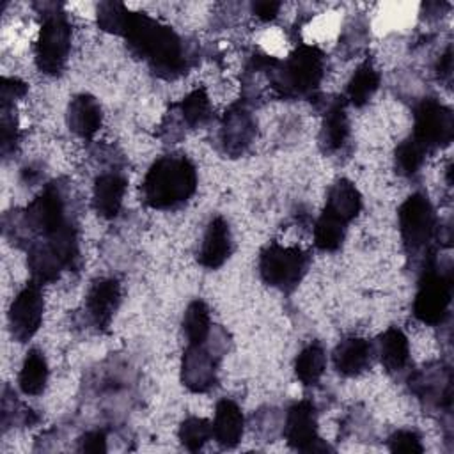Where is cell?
<instances>
[{
	"mask_svg": "<svg viewBox=\"0 0 454 454\" xmlns=\"http://www.w3.org/2000/svg\"><path fill=\"white\" fill-rule=\"evenodd\" d=\"M388 447L392 452H408V454L422 452L420 436L415 431H408V429L395 431L388 438Z\"/></svg>",
	"mask_w": 454,
	"mask_h": 454,
	"instance_id": "1f68e13d",
	"label": "cell"
},
{
	"mask_svg": "<svg viewBox=\"0 0 454 454\" xmlns=\"http://www.w3.org/2000/svg\"><path fill=\"white\" fill-rule=\"evenodd\" d=\"M71 50V27L62 14H51L41 27L35 44V62L41 73L59 74Z\"/></svg>",
	"mask_w": 454,
	"mask_h": 454,
	"instance_id": "5b68a950",
	"label": "cell"
},
{
	"mask_svg": "<svg viewBox=\"0 0 454 454\" xmlns=\"http://www.w3.org/2000/svg\"><path fill=\"white\" fill-rule=\"evenodd\" d=\"M101 117L99 103L89 94L73 98L67 106V126L82 138H90L99 129Z\"/></svg>",
	"mask_w": 454,
	"mask_h": 454,
	"instance_id": "e0dca14e",
	"label": "cell"
},
{
	"mask_svg": "<svg viewBox=\"0 0 454 454\" xmlns=\"http://www.w3.org/2000/svg\"><path fill=\"white\" fill-rule=\"evenodd\" d=\"M232 241H231V231L227 222L222 216H216L209 222L204 241L200 247L199 261L206 268H218L222 266L229 255H231Z\"/></svg>",
	"mask_w": 454,
	"mask_h": 454,
	"instance_id": "9a60e30c",
	"label": "cell"
},
{
	"mask_svg": "<svg viewBox=\"0 0 454 454\" xmlns=\"http://www.w3.org/2000/svg\"><path fill=\"white\" fill-rule=\"evenodd\" d=\"M122 35L129 48L142 59H145L154 71L170 76L183 67V46L177 34L161 25L158 20L144 14L131 12L128 16Z\"/></svg>",
	"mask_w": 454,
	"mask_h": 454,
	"instance_id": "6da1fadb",
	"label": "cell"
},
{
	"mask_svg": "<svg viewBox=\"0 0 454 454\" xmlns=\"http://www.w3.org/2000/svg\"><path fill=\"white\" fill-rule=\"evenodd\" d=\"M129 11L117 2H103L98 7V25L112 34H121L124 32L126 21H128Z\"/></svg>",
	"mask_w": 454,
	"mask_h": 454,
	"instance_id": "4dcf8cb0",
	"label": "cell"
},
{
	"mask_svg": "<svg viewBox=\"0 0 454 454\" xmlns=\"http://www.w3.org/2000/svg\"><path fill=\"white\" fill-rule=\"evenodd\" d=\"M346 225L337 216L323 211L314 223V245L325 252L337 250L344 241Z\"/></svg>",
	"mask_w": 454,
	"mask_h": 454,
	"instance_id": "484cf974",
	"label": "cell"
},
{
	"mask_svg": "<svg viewBox=\"0 0 454 454\" xmlns=\"http://www.w3.org/2000/svg\"><path fill=\"white\" fill-rule=\"evenodd\" d=\"M177 108L183 117V122L192 128L204 124L211 114L209 98L204 89L192 90L186 98H183V101L177 105Z\"/></svg>",
	"mask_w": 454,
	"mask_h": 454,
	"instance_id": "83f0119b",
	"label": "cell"
},
{
	"mask_svg": "<svg viewBox=\"0 0 454 454\" xmlns=\"http://www.w3.org/2000/svg\"><path fill=\"white\" fill-rule=\"evenodd\" d=\"M348 135H349V121H348L344 103L335 101L325 112L323 128H321V145L328 153L339 151L346 144Z\"/></svg>",
	"mask_w": 454,
	"mask_h": 454,
	"instance_id": "7402d4cb",
	"label": "cell"
},
{
	"mask_svg": "<svg viewBox=\"0 0 454 454\" xmlns=\"http://www.w3.org/2000/svg\"><path fill=\"white\" fill-rule=\"evenodd\" d=\"M78 450L82 452H105L106 450V436L103 431H89L80 438Z\"/></svg>",
	"mask_w": 454,
	"mask_h": 454,
	"instance_id": "d6a6232c",
	"label": "cell"
},
{
	"mask_svg": "<svg viewBox=\"0 0 454 454\" xmlns=\"http://www.w3.org/2000/svg\"><path fill=\"white\" fill-rule=\"evenodd\" d=\"M197 188V172L186 156H161L145 174L142 192L151 207L167 209L188 200Z\"/></svg>",
	"mask_w": 454,
	"mask_h": 454,
	"instance_id": "7a4b0ae2",
	"label": "cell"
},
{
	"mask_svg": "<svg viewBox=\"0 0 454 454\" xmlns=\"http://www.w3.org/2000/svg\"><path fill=\"white\" fill-rule=\"evenodd\" d=\"M372 348L362 337H348L340 340L333 351V365L344 376H356L371 364Z\"/></svg>",
	"mask_w": 454,
	"mask_h": 454,
	"instance_id": "ac0fdd59",
	"label": "cell"
},
{
	"mask_svg": "<svg viewBox=\"0 0 454 454\" xmlns=\"http://www.w3.org/2000/svg\"><path fill=\"white\" fill-rule=\"evenodd\" d=\"M27 90V85L16 78H4L2 80V101L4 105H9L11 99H16L23 96Z\"/></svg>",
	"mask_w": 454,
	"mask_h": 454,
	"instance_id": "836d02e7",
	"label": "cell"
},
{
	"mask_svg": "<svg viewBox=\"0 0 454 454\" xmlns=\"http://www.w3.org/2000/svg\"><path fill=\"white\" fill-rule=\"evenodd\" d=\"M273 87L287 98L312 92L325 73V55L317 46L303 44L296 48L289 59L271 69Z\"/></svg>",
	"mask_w": 454,
	"mask_h": 454,
	"instance_id": "3957f363",
	"label": "cell"
},
{
	"mask_svg": "<svg viewBox=\"0 0 454 454\" xmlns=\"http://www.w3.org/2000/svg\"><path fill=\"white\" fill-rule=\"evenodd\" d=\"M307 255L298 247L270 243L259 255V273L268 286L293 289L303 277Z\"/></svg>",
	"mask_w": 454,
	"mask_h": 454,
	"instance_id": "277c9868",
	"label": "cell"
},
{
	"mask_svg": "<svg viewBox=\"0 0 454 454\" xmlns=\"http://www.w3.org/2000/svg\"><path fill=\"white\" fill-rule=\"evenodd\" d=\"M181 380L192 392H206L216 381V364L202 344H190L183 356Z\"/></svg>",
	"mask_w": 454,
	"mask_h": 454,
	"instance_id": "7c38bea8",
	"label": "cell"
},
{
	"mask_svg": "<svg viewBox=\"0 0 454 454\" xmlns=\"http://www.w3.org/2000/svg\"><path fill=\"white\" fill-rule=\"evenodd\" d=\"M450 305V280L436 271H427L419 282L413 314L419 321L436 325L443 321Z\"/></svg>",
	"mask_w": 454,
	"mask_h": 454,
	"instance_id": "ba28073f",
	"label": "cell"
},
{
	"mask_svg": "<svg viewBox=\"0 0 454 454\" xmlns=\"http://www.w3.org/2000/svg\"><path fill=\"white\" fill-rule=\"evenodd\" d=\"M254 122L247 110L232 108L225 114L222 124V144L225 153L232 156H239L254 138Z\"/></svg>",
	"mask_w": 454,
	"mask_h": 454,
	"instance_id": "2e32d148",
	"label": "cell"
},
{
	"mask_svg": "<svg viewBox=\"0 0 454 454\" xmlns=\"http://www.w3.org/2000/svg\"><path fill=\"white\" fill-rule=\"evenodd\" d=\"M48 381V364L41 351L30 349L20 371V388L27 395H37L44 390Z\"/></svg>",
	"mask_w": 454,
	"mask_h": 454,
	"instance_id": "603a6c76",
	"label": "cell"
},
{
	"mask_svg": "<svg viewBox=\"0 0 454 454\" xmlns=\"http://www.w3.org/2000/svg\"><path fill=\"white\" fill-rule=\"evenodd\" d=\"M121 286L114 278L96 280L87 293V312L98 328H106L119 307Z\"/></svg>",
	"mask_w": 454,
	"mask_h": 454,
	"instance_id": "4fadbf2b",
	"label": "cell"
},
{
	"mask_svg": "<svg viewBox=\"0 0 454 454\" xmlns=\"http://www.w3.org/2000/svg\"><path fill=\"white\" fill-rule=\"evenodd\" d=\"M243 413L231 399H222L216 404L213 419V438L223 447H234L243 434Z\"/></svg>",
	"mask_w": 454,
	"mask_h": 454,
	"instance_id": "d6986e66",
	"label": "cell"
},
{
	"mask_svg": "<svg viewBox=\"0 0 454 454\" xmlns=\"http://www.w3.org/2000/svg\"><path fill=\"white\" fill-rule=\"evenodd\" d=\"M44 310V300L41 293V284L32 280L27 284L12 300L9 309V326L16 340H28L41 326Z\"/></svg>",
	"mask_w": 454,
	"mask_h": 454,
	"instance_id": "9c48e42d",
	"label": "cell"
},
{
	"mask_svg": "<svg viewBox=\"0 0 454 454\" xmlns=\"http://www.w3.org/2000/svg\"><path fill=\"white\" fill-rule=\"evenodd\" d=\"M25 222L30 229L39 231L43 236L57 231L67 223L64 216V200L55 188H46L25 209Z\"/></svg>",
	"mask_w": 454,
	"mask_h": 454,
	"instance_id": "8fae6325",
	"label": "cell"
},
{
	"mask_svg": "<svg viewBox=\"0 0 454 454\" xmlns=\"http://www.w3.org/2000/svg\"><path fill=\"white\" fill-rule=\"evenodd\" d=\"M183 328L190 340V344H204L209 330H211V319L209 310L204 301L195 300L188 305L184 317H183Z\"/></svg>",
	"mask_w": 454,
	"mask_h": 454,
	"instance_id": "4316f807",
	"label": "cell"
},
{
	"mask_svg": "<svg viewBox=\"0 0 454 454\" xmlns=\"http://www.w3.org/2000/svg\"><path fill=\"white\" fill-rule=\"evenodd\" d=\"M378 87H380V73L369 60H365L353 73V76L348 83L346 94H348V99L351 105L364 106L372 98V94L378 90Z\"/></svg>",
	"mask_w": 454,
	"mask_h": 454,
	"instance_id": "cb8c5ba5",
	"label": "cell"
},
{
	"mask_svg": "<svg viewBox=\"0 0 454 454\" xmlns=\"http://www.w3.org/2000/svg\"><path fill=\"white\" fill-rule=\"evenodd\" d=\"M284 436L287 443L296 450L314 452L328 449L326 445H319L321 438L317 436L316 410L310 401H298L287 410Z\"/></svg>",
	"mask_w": 454,
	"mask_h": 454,
	"instance_id": "30bf717a",
	"label": "cell"
},
{
	"mask_svg": "<svg viewBox=\"0 0 454 454\" xmlns=\"http://www.w3.org/2000/svg\"><path fill=\"white\" fill-rule=\"evenodd\" d=\"M399 231L408 250H419L431 241L436 216L431 202L422 193L410 195L399 207Z\"/></svg>",
	"mask_w": 454,
	"mask_h": 454,
	"instance_id": "52a82bcc",
	"label": "cell"
},
{
	"mask_svg": "<svg viewBox=\"0 0 454 454\" xmlns=\"http://www.w3.org/2000/svg\"><path fill=\"white\" fill-rule=\"evenodd\" d=\"M126 193V179L115 172L101 174L92 188V206L103 218H115Z\"/></svg>",
	"mask_w": 454,
	"mask_h": 454,
	"instance_id": "5bb4252c",
	"label": "cell"
},
{
	"mask_svg": "<svg viewBox=\"0 0 454 454\" xmlns=\"http://www.w3.org/2000/svg\"><path fill=\"white\" fill-rule=\"evenodd\" d=\"M360 207H362V197L351 181L339 179L332 184L326 197V207H325L326 213L348 223L360 213Z\"/></svg>",
	"mask_w": 454,
	"mask_h": 454,
	"instance_id": "ffe728a7",
	"label": "cell"
},
{
	"mask_svg": "<svg viewBox=\"0 0 454 454\" xmlns=\"http://www.w3.org/2000/svg\"><path fill=\"white\" fill-rule=\"evenodd\" d=\"M438 76L442 80H449L450 74H452V53H450V48H447V51L440 57L438 60Z\"/></svg>",
	"mask_w": 454,
	"mask_h": 454,
	"instance_id": "d590c367",
	"label": "cell"
},
{
	"mask_svg": "<svg viewBox=\"0 0 454 454\" xmlns=\"http://www.w3.org/2000/svg\"><path fill=\"white\" fill-rule=\"evenodd\" d=\"M378 349H380V358L381 364L388 372H399L406 367L410 360V344L406 335L395 328L390 326L380 335L378 340Z\"/></svg>",
	"mask_w": 454,
	"mask_h": 454,
	"instance_id": "44dd1931",
	"label": "cell"
},
{
	"mask_svg": "<svg viewBox=\"0 0 454 454\" xmlns=\"http://www.w3.org/2000/svg\"><path fill=\"white\" fill-rule=\"evenodd\" d=\"M278 9H280L278 2H257V4H254V12L262 21L273 20L278 14Z\"/></svg>",
	"mask_w": 454,
	"mask_h": 454,
	"instance_id": "e575fe53",
	"label": "cell"
},
{
	"mask_svg": "<svg viewBox=\"0 0 454 454\" xmlns=\"http://www.w3.org/2000/svg\"><path fill=\"white\" fill-rule=\"evenodd\" d=\"M213 436V427L206 419L188 417L179 426V440L188 450H199Z\"/></svg>",
	"mask_w": 454,
	"mask_h": 454,
	"instance_id": "f546056e",
	"label": "cell"
},
{
	"mask_svg": "<svg viewBox=\"0 0 454 454\" xmlns=\"http://www.w3.org/2000/svg\"><path fill=\"white\" fill-rule=\"evenodd\" d=\"M454 137L452 112L436 99H424L413 115V135L419 144L427 151L433 147L447 145Z\"/></svg>",
	"mask_w": 454,
	"mask_h": 454,
	"instance_id": "8992f818",
	"label": "cell"
},
{
	"mask_svg": "<svg viewBox=\"0 0 454 454\" xmlns=\"http://www.w3.org/2000/svg\"><path fill=\"white\" fill-rule=\"evenodd\" d=\"M326 365V355L317 342L305 346L294 360V374L303 385H316Z\"/></svg>",
	"mask_w": 454,
	"mask_h": 454,
	"instance_id": "d4e9b609",
	"label": "cell"
},
{
	"mask_svg": "<svg viewBox=\"0 0 454 454\" xmlns=\"http://www.w3.org/2000/svg\"><path fill=\"white\" fill-rule=\"evenodd\" d=\"M426 154L427 149L410 137L404 142H401L395 149V168L399 170V174L411 176L422 167Z\"/></svg>",
	"mask_w": 454,
	"mask_h": 454,
	"instance_id": "f1b7e54d",
	"label": "cell"
}]
</instances>
